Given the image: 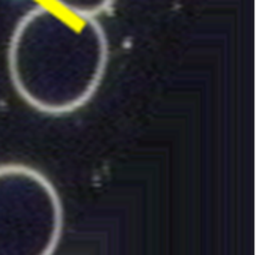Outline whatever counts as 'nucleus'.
I'll return each instance as SVG.
<instances>
[{
  "instance_id": "nucleus-1",
  "label": "nucleus",
  "mask_w": 256,
  "mask_h": 255,
  "mask_svg": "<svg viewBox=\"0 0 256 255\" xmlns=\"http://www.w3.org/2000/svg\"><path fill=\"white\" fill-rule=\"evenodd\" d=\"M108 66V41L94 17L39 5L16 23L8 48L9 77L32 108L51 116L84 107Z\"/></svg>"
},
{
  "instance_id": "nucleus-2",
  "label": "nucleus",
  "mask_w": 256,
  "mask_h": 255,
  "mask_svg": "<svg viewBox=\"0 0 256 255\" xmlns=\"http://www.w3.org/2000/svg\"><path fill=\"white\" fill-rule=\"evenodd\" d=\"M63 231L54 185L24 164L0 165V255H52Z\"/></svg>"
},
{
  "instance_id": "nucleus-3",
  "label": "nucleus",
  "mask_w": 256,
  "mask_h": 255,
  "mask_svg": "<svg viewBox=\"0 0 256 255\" xmlns=\"http://www.w3.org/2000/svg\"><path fill=\"white\" fill-rule=\"evenodd\" d=\"M54 6L62 8L68 12L86 15V17H96L105 12L116 0H51Z\"/></svg>"
}]
</instances>
